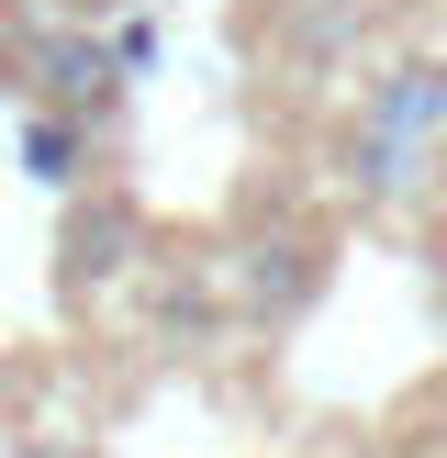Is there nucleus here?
Wrapping results in <instances>:
<instances>
[{
    "instance_id": "7ed1b4c3",
    "label": "nucleus",
    "mask_w": 447,
    "mask_h": 458,
    "mask_svg": "<svg viewBox=\"0 0 447 458\" xmlns=\"http://www.w3.org/2000/svg\"><path fill=\"white\" fill-rule=\"evenodd\" d=\"M22 157H34L45 191H67V179H79V123H34V134H22Z\"/></svg>"
},
{
    "instance_id": "f03ea898",
    "label": "nucleus",
    "mask_w": 447,
    "mask_h": 458,
    "mask_svg": "<svg viewBox=\"0 0 447 458\" xmlns=\"http://www.w3.org/2000/svg\"><path fill=\"white\" fill-rule=\"evenodd\" d=\"M22 67H34V89H45V101H67V112H101L112 79H123V67H112L101 45H79V34H34V45H22Z\"/></svg>"
},
{
    "instance_id": "f257e3e1",
    "label": "nucleus",
    "mask_w": 447,
    "mask_h": 458,
    "mask_svg": "<svg viewBox=\"0 0 447 458\" xmlns=\"http://www.w3.org/2000/svg\"><path fill=\"white\" fill-rule=\"evenodd\" d=\"M436 134H447V67H380V89L358 101V123H347L358 201H414Z\"/></svg>"
}]
</instances>
